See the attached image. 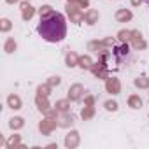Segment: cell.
I'll list each match as a JSON object with an SVG mask.
<instances>
[{
  "label": "cell",
  "mask_w": 149,
  "mask_h": 149,
  "mask_svg": "<svg viewBox=\"0 0 149 149\" xmlns=\"http://www.w3.org/2000/svg\"><path fill=\"white\" fill-rule=\"evenodd\" d=\"M39 35L47 42H61L67 35V21L65 16L60 13H49L40 18L37 26Z\"/></svg>",
  "instance_id": "cell-1"
}]
</instances>
